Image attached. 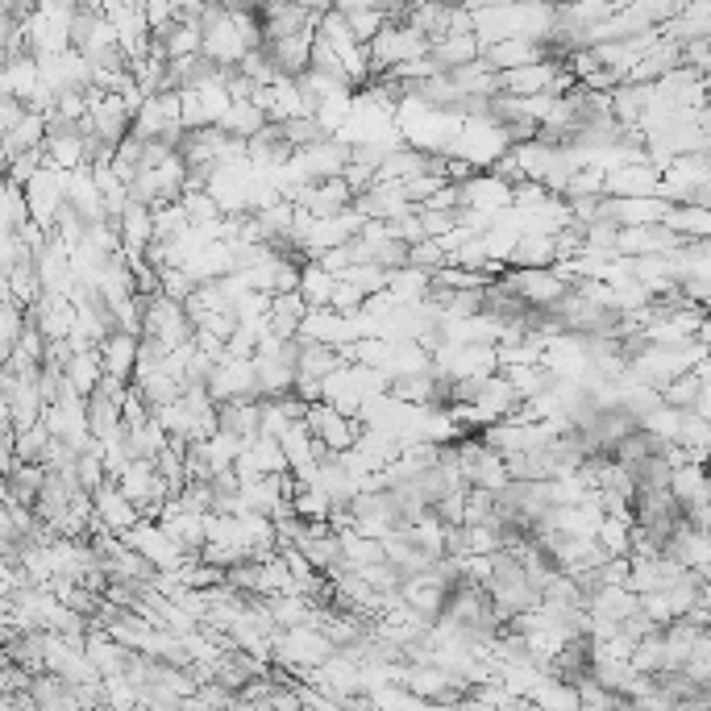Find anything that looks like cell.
<instances>
[{"mask_svg":"<svg viewBox=\"0 0 711 711\" xmlns=\"http://www.w3.org/2000/svg\"><path fill=\"white\" fill-rule=\"evenodd\" d=\"M84 653H88V662L96 666V674L101 678H126V666H129V649L126 645H117L108 632H88V641H84Z\"/></svg>","mask_w":711,"mask_h":711,"instance_id":"30bf717a","label":"cell"},{"mask_svg":"<svg viewBox=\"0 0 711 711\" xmlns=\"http://www.w3.org/2000/svg\"><path fill=\"white\" fill-rule=\"evenodd\" d=\"M308 429H313V438L325 445V450H334L337 458L341 454H354L358 445H362V420L358 417H346V412H337L329 404H313L308 408V420H304Z\"/></svg>","mask_w":711,"mask_h":711,"instance_id":"3957f363","label":"cell"},{"mask_svg":"<svg viewBox=\"0 0 711 711\" xmlns=\"http://www.w3.org/2000/svg\"><path fill=\"white\" fill-rule=\"evenodd\" d=\"M482 63L491 67L496 75H508V71L549 63V50H545V43H533V38H503V43L482 46Z\"/></svg>","mask_w":711,"mask_h":711,"instance_id":"5b68a950","label":"cell"},{"mask_svg":"<svg viewBox=\"0 0 711 711\" xmlns=\"http://www.w3.org/2000/svg\"><path fill=\"white\" fill-rule=\"evenodd\" d=\"M233 711H250V708H242V703H237V708H233Z\"/></svg>","mask_w":711,"mask_h":711,"instance_id":"ac0fdd59","label":"cell"},{"mask_svg":"<svg viewBox=\"0 0 711 711\" xmlns=\"http://www.w3.org/2000/svg\"><path fill=\"white\" fill-rule=\"evenodd\" d=\"M50 429H46V420L43 424H34V429H22L18 433V445H13V458L18 462H43L46 458V450H50Z\"/></svg>","mask_w":711,"mask_h":711,"instance_id":"9a60e30c","label":"cell"},{"mask_svg":"<svg viewBox=\"0 0 711 711\" xmlns=\"http://www.w3.org/2000/svg\"><path fill=\"white\" fill-rule=\"evenodd\" d=\"M25 117H30L25 101H18V96H0V133H13Z\"/></svg>","mask_w":711,"mask_h":711,"instance_id":"e0dca14e","label":"cell"},{"mask_svg":"<svg viewBox=\"0 0 711 711\" xmlns=\"http://www.w3.org/2000/svg\"><path fill=\"white\" fill-rule=\"evenodd\" d=\"M341 279L329 275L320 263H304V279H300V295L308 300V308H334V295Z\"/></svg>","mask_w":711,"mask_h":711,"instance_id":"4fadbf2b","label":"cell"},{"mask_svg":"<svg viewBox=\"0 0 711 711\" xmlns=\"http://www.w3.org/2000/svg\"><path fill=\"white\" fill-rule=\"evenodd\" d=\"M458 475L466 491H491V496H500L512 482L508 458L482 445V438H458Z\"/></svg>","mask_w":711,"mask_h":711,"instance_id":"7a4b0ae2","label":"cell"},{"mask_svg":"<svg viewBox=\"0 0 711 711\" xmlns=\"http://www.w3.org/2000/svg\"><path fill=\"white\" fill-rule=\"evenodd\" d=\"M366 50H371V71H375V75H392L399 67L417 63V59H429L433 43H429L420 30H412L408 22H392Z\"/></svg>","mask_w":711,"mask_h":711,"instance_id":"6da1fadb","label":"cell"},{"mask_svg":"<svg viewBox=\"0 0 711 711\" xmlns=\"http://www.w3.org/2000/svg\"><path fill=\"white\" fill-rule=\"evenodd\" d=\"M482 313H487L482 292H454L450 295V304H445V316H450V320H479Z\"/></svg>","mask_w":711,"mask_h":711,"instance_id":"2e32d148","label":"cell"},{"mask_svg":"<svg viewBox=\"0 0 711 711\" xmlns=\"http://www.w3.org/2000/svg\"><path fill=\"white\" fill-rule=\"evenodd\" d=\"M438 362L433 366H424V371H404L387 383V399H396L404 408H429L433 404V387H438Z\"/></svg>","mask_w":711,"mask_h":711,"instance_id":"52a82bcc","label":"cell"},{"mask_svg":"<svg viewBox=\"0 0 711 711\" xmlns=\"http://www.w3.org/2000/svg\"><path fill=\"white\" fill-rule=\"evenodd\" d=\"M267 126H271V117L254 105V101H237V105L225 113V121H221V129H225L230 138H237V142H246V147H250Z\"/></svg>","mask_w":711,"mask_h":711,"instance_id":"7c38bea8","label":"cell"},{"mask_svg":"<svg viewBox=\"0 0 711 711\" xmlns=\"http://www.w3.org/2000/svg\"><path fill=\"white\" fill-rule=\"evenodd\" d=\"M96 524L113 533V537H129L138 524H142V512H138V503L126 500V491L117 487V482H105L101 491H96Z\"/></svg>","mask_w":711,"mask_h":711,"instance_id":"8992f818","label":"cell"},{"mask_svg":"<svg viewBox=\"0 0 711 711\" xmlns=\"http://www.w3.org/2000/svg\"><path fill=\"white\" fill-rule=\"evenodd\" d=\"M458 18H462V9H450V4H417V9H408V25L420 30L429 43L450 38V34L458 30Z\"/></svg>","mask_w":711,"mask_h":711,"instance_id":"8fae6325","label":"cell"},{"mask_svg":"<svg viewBox=\"0 0 711 711\" xmlns=\"http://www.w3.org/2000/svg\"><path fill=\"white\" fill-rule=\"evenodd\" d=\"M138 346H142V334H113L101 346V362H105V375L117 378L133 387V375H138Z\"/></svg>","mask_w":711,"mask_h":711,"instance_id":"ba28073f","label":"cell"},{"mask_svg":"<svg viewBox=\"0 0 711 711\" xmlns=\"http://www.w3.org/2000/svg\"><path fill=\"white\" fill-rule=\"evenodd\" d=\"M126 541L133 545V549H138L147 562L159 566L163 574H175V570H184L188 562H196V558H188V553H184V549H179V545L163 533V524H154V521H142L133 533H129Z\"/></svg>","mask_w":711,"mask_h":711,"instance_id":"277c9868","label":"cell"},{"mask_svg":"<svg viewBox=\"0 0 711 711\" xmlns=\"http://www.w3.org/2000/svg\"><path fill=\"white\" fill-rule=\"evenodd\" d=\"M429 59L438 63L441 75H450V71H462V67L479 63V59H482V43H479V34H450V38H441V43H433V50H429Z\"/></svg>","mask_w":711,"mask_h":711,"instance_id":"9c48e42d","label":"cell"},{"mask_svg":"<svg viewBox=\"0 0 711 711\" xmlns=\"http://www.w3.org/2000/svg\"><path fill=\"white\" fill-rule=\"evenodd\" d=\"M528 699H533L541 711H583V695H579V687L558 683V678H545L541 687L533 690Z\"/></svg>","mask_w":711,"mask_h":711,"instance_id":"5bb4252c","label":"cell"}]
</instances>
